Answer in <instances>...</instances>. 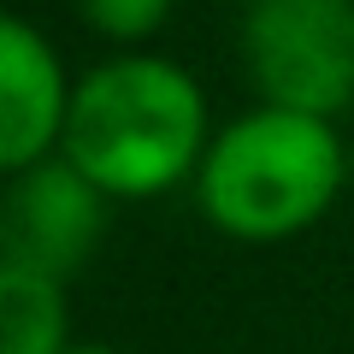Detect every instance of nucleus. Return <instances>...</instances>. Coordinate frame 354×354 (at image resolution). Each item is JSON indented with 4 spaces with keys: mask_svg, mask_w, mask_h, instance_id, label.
<instances>
[{
    "mask_svg": "<svg viewBox=\"0 0 354 354\" xmlns=\"http://www.w3.org/2000/svg\"><path fill=\"white\" fill-rule=\"evenodd\" d=\"M342 183H348V148L337 118L254 101L248 113L213 130L189 189L218 236L272 248L307 236L342 201Z\"/></svg>",
    "mask_w": 354,
    "mask_h": 354,
    "instance_id": "2",
    "label": "nucleus"
},
{
    "mask_svg": "<svg viewBox=\"0 0 354 354\" xmlns=\"http://www.w3.org/2000/svg\"><path fill=\"white\" fill-rule=\"evenodd\" d=\"M242 71L272 106L342 118L354 106V0H248Z\"/></svg>",
    "mask_w": 354,
    "mask_h": 354,
    "instance_id": "3",
    "label": "nucleus"
},
{
    "mask_svg": "<svg viewBox=\"0 0 354 354\" xmlns=\"http://www.w3.org/2000/svg\"><path fill=\"white\" fill-rule=\"evenodd\" d=\"M65 354H130V348H113V342H71Z\"/></svg>",
    "mask_w": 354,
    "mask_h": 354,
    "instance_id": "8",
    "label": "nucleus"
},
{
    "mask_svg": "<svg viewBox=\"0 0 354 354\" xmlns=\"http://www.w3.org/2000/svg\"><path fill=\"white\" fill-rule=\"evenodd\" d=\"M71 88L77 77L65 71L59 48L24 12L0 18V171L6 177L59 153Z\"/></svg>",
    "mask_w": 354,
    "mask_h": 354,
    "instance_id": "5",
    "label": "nucleus"
},
{
    "mask_svg": "<svg viewBox=\"0 0 354 354\" xmlns=\"http://www.w3.org/2000/svg\"><path fill=\"white\" fill-rule=\"evenodd\" d=\"M83 30L106 41V48H148V36H160L177 0H71Z\"/></svg>",
    "mask_w": 354,
    "mask_h": 354,
    "instance_id": "7",
    "label": "nucleus"
},
{
    "mask_svg": "<svg viewBox=\"0 0 354 354\" xmlns=\"http://www.w3.org/2000/svg\"><path fill=\"white\" fill-rule=\"evenodd\" d=\"M65 348H71L65 278L0 260V354H65Z\"/></svg>",
    "mask_w": 354,
    "mask_h": 354,
    "instance_id": "6",
    "label": "nucleus"
},
{
    "mask_svg": "<svg viewBox=\"0 0 354 354\" xmlns=\"http://www.w3.org/2000/svg\"><path fill=\"white\" fill-rule=\"evenodd\" d=\"M106 218H113V201L65 153H48V160L6 177V195H0V260L36 266L48 278L71 283L95 260V248L106 236Z\"/></svg>",
    "mask_w": 354,
    "mask_h": 354,
    "instance_id": "4",
    "label": "nucleus"
},
{
    "mask_svg": "<svg viewBox=\"0 0 354 354\" xmlns=\"http://www.w3.org/2000/svg\"><path fill=\"white\" fill-rule=\"evenodd\" d=\"M213 130L207 88L189 65L153 48H113L77 71L59 153L106 201H160L195 183Z\"/></svg>",
    "mask_w": 354,
    "mask_h": 354,
    "instance_id": "1",
    "label": "nucleus"
}]
</instances>
